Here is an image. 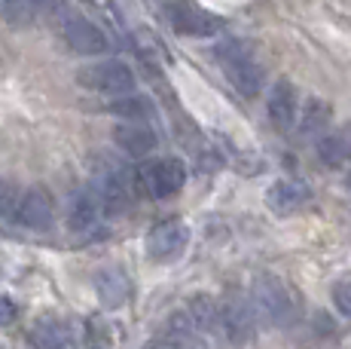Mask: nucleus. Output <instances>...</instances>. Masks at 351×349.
Masks as SVG:
<instances>
[{"instance_id":"obj_1","label":"nucleus","mask_w":351,"mask_h":349,"mask_svg":"<svg viewBox=\"0 0 351 349\" xmlns=\"http://www.w3.org/2000/svg\"><path fill=\"white\" fill-rule=\"evenodd\" d=\"M214 56H217L226 80L232 83V89L239 92V95H245V98L260 95L263 68H260V62H256L251 46L241 43V40H223V43L214 49Z\"/></svg>"},{"instance_id":"obj_2","label":"nucleus","mask_w":351,"mask_h":349,"mask_svg":"<svg viewBox=\"0 0 351 349\" xmlns=\"http://www.w3.org/2000/svg\"><path fill=\"white\" fill-rule=\"evenodd\" d=\"M251 304L256 315L269 325H287L293 315V300H290L285 282L272 273H260L251 285Z\"/></svg>"},{"instance_id":"obj_3","label":"nucleus","mask_w":351,"mask_h":349,"mask_svg":"<svg viewBox=\"0 0 351 349\" xmlns=\"http://www.w3.org/2000/svg\"><path fill=\"white\" fill-rule=\"evenodd\" d=\"M77 83L101 95H123L134 89V71L119 58H101L77 71Z\"/></svg>"},{"instance_id":"obj_4","label":"nucleus","mask_w":351,"mask_h":349,"mask_svg":"<svg viewBox=\"0 0 351 349\" xmlns=\"http://www.w3.org/2000/svg\"><path fill=\"white\" fill-rule=\"evenodd\" d=\"M190 245V227L180 218H165L147 233V254L156 264H171Z\"/></svg>"},{"instance_id":"obj_5","label":"nucleus","mask_w":351,"mask_h":349,"mask_svg":"<svg viewBox=\"0 0 351 349\" xmlns=\"http://www.w3.org/2000/svg\"><path fill=\"white\" fill-rule=\"evenodd\" d=\"M168 22L184 37H214L223 28V19L190 3V0H178V3L168 6Z\"/></svg>"},{"instance_id":"obj_6","label":"nucleus","mask_w":351,"mask_h":349,"mask_svg":"<svg viewBox=\"0 0 351 349\" xmlns=\"http://www.w3.org/2000/svg\"><path fill=\"white\" fill-rule=\"evenodd\" d=\"M256 310L247 297L241 294H229L220 300V331L226 334V340L232 344H247L256 331Z\"/></svg>"},{"instance_id":"obj_7","label":"nucleus","mask_w":351,"mask_h":349,"mask_svg":"<svg viewBox=\"0 0 351 349\" xmlns=\"http://www.w3.org/2000/svg\"><path fill=\"white\" fill-rule=\"evenodd\" d=\"M12 221H16L19 227H25V230H49L52 221H56L52 193L43 190V187H28V190H22Z\"/></svg>"},{"instance_id":"obj_8","label":"nucleus","mask_w":351,"mask_h":349,"mask_svg":"<svg viewBox=\"0 0 351 349\" xmlns=\"http://www.w3.org/2000/svg\"><path fill=\"white\" fill-rule=\"evenodd\" d=\"M62 37L77 56H104L107 46H110L104 37V31L83 16H64L62 19Z\"/></svg>"},{"instance_id":"obj_9","label":"nucleus","mask_w":351,"mask_h":349,"mask_svg":"<svg viewBox=\"0 0 351 349\" xmlns=\"http://www.w3.org/2000/svg\"><path fill=\"white\" fill-rule=\"evenodd\" d=\"M104 214V199L92 187H80L67 199V230L73 233H92Z\"/></svg>"},{"instance_id":"obj_10","label":"nucleus","mask_w":351,"mask_h":349,"mask_svg":"<svg viewBox=\"0 0 351 349\" xmlns=\"http://www.w3.org/2000/svg\"><path fill=\"white\" fill-rule=\"evenodd\" d=\"M144 184H147V190H150V196L171 199V196H178V193L184 190L186 169H184V163L174 159V157L156 159V163H150V169L144 172Z\"/></svg>"},{"instance_id":"obj_11","label":"nucleus","mask_w":351,"mask_h":349,"mask_svg":"<svg viewBox=\"0 0 351 349\" xmlns=\"http://www.w3.org/2000/svg\"><path fill=\"white\" fill-rule=\"evenodd\" d=\"M266 117L275 129L287 132L290 126L296 123L300 117V95H296V86L290 80H275L269 86V95H266Z\"/></svg>"},{"instance_id":"obj_12","label":"nucleus","mask_w":351,"mask_h":349,"mask_svg":"<svg viewBox=\"0 0 351 349\" xmlns=\"http://www.w3.org/2000/svg\"><path fill=\"white\" fill-rule=\"evenodd\" d=\"M308 203H312V190L300 178H281L266 190V205L281 218L302 212Z\"/></svg>"},{"instance_id":"obj_13","label":"nucleus","mask_w":351,"mask_h":349,"mask_svg":"<svg viewBox=\"0 0 351 349\" xmlns=\"http://www.w3.org/2000/svg\"><path fill=\"white\" fill-rule=\"evenodd\" d=\"M113 144L128 157H150L159 147V135L144 123V120H125L113 129Z\"/></svg>"},{"instance_id":"obj_14","label":"nucleus","mask_w":351,"mask_h":349,"mask_svg":"<svg viewBox=\"0 0 351 349\" xmlns=\"http://www.w3.org/2000/svg\"><path fill=\"white\" fill-rule=\"evenodd\" d=\"M186 315H190L193 328L199 334H214L220 328V304L211 297V294H193L186 300Z\"/></svg>"},{"instance_id":"obj_15","label":"nucleus","mask_w":351,"mask_h":349,"mask_svg":"<svg viewBox=\"0 0 351 349\" xmlns=\"http://www.w3.org/2000/svg\"><path fill=\"white\" fill-rule=\"evenodd\" d=\"M95 291L101 297V304L110 306V310H117V306H123L128 300V294H132V285H128L125 273L123 270H101L95 276Z\"/></svg>"},{"instance_id":"obj_16","label":"nucleus","mask_w":351,"mask_h":349,"mask_svg":"<svg viewBox=\"0 0 351 349\" xmlns=\"http://www.w3.org/2000/svg\"><path fill=\"white\" fill-rule=\"evenodd\" d=\"M31 344L43 346V349H64L73 344V331L64 322H52V319H40L31 331Z\"/></svg>"},{"instance_id":"obj_17","label":"nucleus","mask_w":351,"mask_h":349,"mask_svg":"<svg viewBox=\"0 0 351 349\" xmlns=\"http://www.w3.org/2000/svg\"><path fill=\"white\" fill-rule=\"evenodd\" d=\"M351 157V144L346 135H339V132H324L318 138V159L327 169H339V166H346Z\"/></svg>"},{"instance_id":"obj_18","label":"nucleus","mask_w":351,"mask_h":349,"mask_svg":"<svg viewBox=\"0 0 351 349\" xmlns=\"http://www.w3.org/2000/svg\"><path fill=\"white\" fill-rule=\"evenodd\" d=\"M330 104L327 102H318V98H312V102H306L300 113V132L302 135H324V129L330 126Z\"/></svg>"},{"instance_id":"obj_19","label":"nucleus","mask_w":351,"mask_h":349,"mask_svg":"<svg viewBox=\"0 0 351 349\" xmlns=\"http://www.w3.org/2000/svg\"><path fill=\"white\" fill-rule=\"evenodd\" d=\"M107 113H113V117L119 120H147V113H150V102L141 95H113L110 102L104 104Z\"/></svg>"},{"instance_id":"obj_20","label":"nucleus","mask_w":351,"mask_h":349,"mask_svg":"<svg viewBox=\"0 0 351 349\" xmlns=\"http://www.w3.org/2000/svg\"><path fill=\"white\" fill-rule=\"evenodd\" d=\"M46 10V0H3V16L10 25H31Z\"/></svg>"},{"instance_id":"obj_21","label":"nucleus","mask_w":351,"mask_h":349,"mask_svg":"<svg viewBox=\"0 0 351 349\" xmlns=\"http://www.w3.org/2000/svg\"><path fill=\"white\" fill-rule=\"evenodd\" d=\"M19 196H22V190L10 178H0V218H12L16 214Z\"/></svg>"},{"instance_id":"obj_22","label":"nucleus","mask_w":351,"mask_h":349,"mask_svg":"<svg viewBox=\"0 0 351 349\" xmlns=\"http://www.w3.org/2000/svg\"><path fill=\"white\" fill-rule=\"evenodd\" d=\"M333 306L342 319H351V279L333 285Z\"/></svg>"},{"instance_id":"obj_23","label":"nucleus","mask_w":351,"mask_h":349,"mask_svg":"<svg viewBox=\"0 0 351 349\" xmlns=\"http://www.w3.org/2000/svg\"><path fill=\"white\" fill-rule=\"evenodd\" d=\"M16 315H19L16 304H12L6 294H0V325H12V322H16Z\"/></svg>"},{"instance_id":"obj_24","label":"nucleus","mask_w":351,"mask_h":349,"mask_svg":"<svg viewBox=\"0 0 351 349\" xmlns=\"http://www.w3.org/2000/svg\"><path fill=\"white\" fill-rule=\"evenodd\" d=\"M348 187H351V157H348Z\"/></svg>"},{"instance_id":"obj_25","label":"nucleus","mask_w":351,"mask_h":349,"mask_svg":"<svg viewBox=\"0 0 351 349\" xmlns=\"http://www.w3.org/2000/svg\"><path fill=\"white\" fill-rule=\"evenodd\" d=\"M0 10H3V0H0Z\"/></svg>"}]
</instances>
